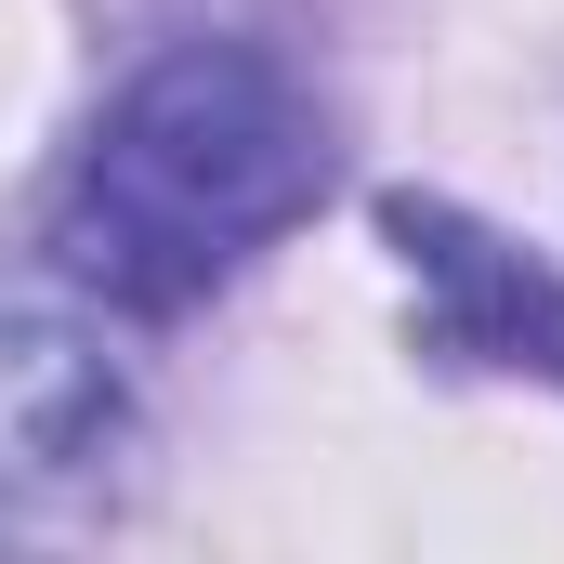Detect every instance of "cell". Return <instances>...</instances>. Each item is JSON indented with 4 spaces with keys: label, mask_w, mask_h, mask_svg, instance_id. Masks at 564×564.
<instances>
[{
    "label": "cell",
    "mask_w": 564,
    "mask_h": 564,
    "mask_svg": "<svg viewBox=\"0 0 564 564\" xmlns=\"http://www.w3.org/2000/svg\"><path fill=\"white\" fill-rule=\"evenodd\" d=\"M328 197V119L263 40H171L106 93L53 197V263L119 315H184Z\"/></svg>",
    "instance_id": "1"
},
{
    "label": "cell",
    "mask_w": 564,
    "mask_h": 564,
    "mask_svg": "<svg viewBox=\"0 0 564 564\" xmlns=\"http://www.w3.org/2000/svg\"><path fill=\"white\" fill-rule=\"evenodd\" d=\"M381 237H394V276L446 368H512V381L564 394V276L539 250H512L459 197H381Z\"/></svg>",
    "instance_id": "2"
},
{
    "label": "cell",
    "mask_w": 564,
    "mask_h": 564,
    "mask_svg": "<svg viewBox=\"0 0 564 564\" xmlns=\"http://www.w3.org/2000/svg\"><path fill=\"white\" fill-rule=\"evenodd\" d=\"M132 446V368L66 302H0V512L79 499Z\"/></svg>",
    "instance_id": "3"
}]
</instances>
